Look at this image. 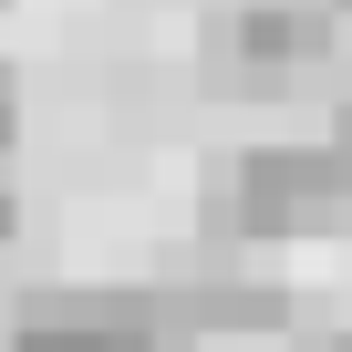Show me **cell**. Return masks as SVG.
Returning a JSON list of instances; mask_svg holds the SVG:
<instances>
[{
  "instance_id": "1",
  "label": "cell",
  "mask_w": 352,
  "mask_h": 352,
  "mask_svg": "<svg viewBox=\"0 0 352 352\" xmlns=\"http://www.w3.org/2000/svg\"><path fill=\"white\" fill-rule=\"evenodd\" d=\"M352 208V166L321 145H249L228 166V187H218V228L239 239H311V228H342Z\"/></svg>"
},
{
  "instance_id": "2",
  "label": "cell",
  "mask_w": 352,
  "mask_h": 352,
  "mask_svg": "<svg viewBox=\"0 0 352 352\" xmlns=\"http://www.w3.org/2000/svg\"><path fill=\"white\" fill-rule=\"evenodd\" d=\"M0 352H187L155 290H32Z\"/></svg>"
},
{
  "instance_id": "3",
  "label": "cell",
  "mask_w": 352,
  "mask_h": 352,
  "mask_svg": "<svg viewBox=\"0 0 352 352\" xmlns=\"http://www.w3.org/2000/svg\"><path fill=\"white\" fill-rule=\"evenodd\" d=\"M218 52L239 73H311L331 52V0H239V11L218 21Z\"/></svg>"
},
{
  "instance_id": "4",
  "label": "cell",
  "mask_w": 352,
  "mask_h": 352,
  "mask_svg": "<svg viewBox=\"0 0 352 352\" xmlns=\"http://www.w3.org/2000/svg\"><path fill=\"white\" fill-rule=\"evenodd\" d=\"M197 331H290V300L249 290V280H218V290H197Z\"/></svg>"
},
{
  "instance_id": "5",
  "label": "cell",
  "mask_w": 352,
  "mask_h": 352,
  "mask_svg": "<svg viewBox=\"0 0 352 352\" xmlns=\"http://www.w3.org/2000/svg\"><path fill=\"white\" fill-rule=\"evenodd\" d=\"M21 135V83H11V63H0V145Z\"/></svg>"
},
{
  "instance_id": "6",
  "label": "cell",
  "mask_w": 352,
  "mask_h": 352,
  "mask_svg": "<svg viewBox=\"0 0 352 352\" xmlns=\"http://www.w3.org/2000/svg\"><path fill=\"white\" fill-rule=\"evenodd\" d=\"M331 155H342V166H352V104H342V114H331Z\"/></svg>"
},
{
  "instance_id": "7",
  "label": "cell",
  "mask_w": 352,
  "mask_h": 352,
  "mask_svg": "<svg viewBox=\"0 0 352 352\" xmlns=\"http://www.w3.org/2000/svg\"><path fill=\"white\" fill-rule=\"evenodd\" d=\"M11 228H21V208H11V187H0V239H11Z\"/></svg>"
},
{
  "instance_id": "8",
  "label": "cell",
  "mask_w": 352,
  "mask_h": 352,
  "mask_svg": "<svg viewBox=\"0 0 352 352\" xmlns=\"http://www.w3.org/2000/svg\"><path fill=\"white\" fill-rule=\"evenodd\" d=\"M321 352H352V331H331V342H321Z\"/></svg>"
},
{
  "instance_id": "9",
  "label": "cell",
  "mask_w": 352,
  "mask_h": 352,
  "mask_svg": "<svg viewBox=\"0 0 352 352\" xmlns=\"http://www.w3.org/2000/svg\"><path fill=\"white\" fill-rule=\"evenodd\" d=\"M331 11H352V0H331Z\"/></svg>"
}]
</instances>
